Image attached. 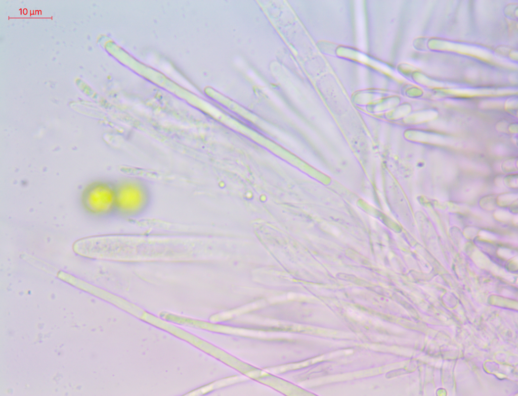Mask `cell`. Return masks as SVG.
Segmentation results:
<instances>
[{"label": "cell", "instance_id": "1", "mask_svg": "<svg viewBox=\"0 0 518 396\" xmlns=\"http://www.w3.org/2000/svg\"><path fill=\"white\" fill-rule=\"evenodd\" d=\"M115 214L125 219L136 218L148 208L150 201L146 186L139 181L127 180L115 184Z\"/></svg>", "mask_w": 518, "mask_h": 396}, {"label": "cell", "instance_id": "2", "mask_svg": "<svg viewBox=\"0 0 518 396\" xmlns=\"http://www.w3.org/2000/svg\"><path fill=\"white\" fill-rule=\"evenodd\" d=\"M80 202L88 214L100 217L115 214V184L102 180L93 181L82 190Z\"/></svg>", "mask_w": 518, "mask_h": 396}]
</instances>
